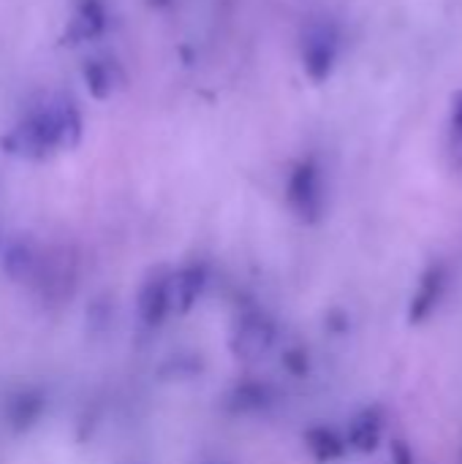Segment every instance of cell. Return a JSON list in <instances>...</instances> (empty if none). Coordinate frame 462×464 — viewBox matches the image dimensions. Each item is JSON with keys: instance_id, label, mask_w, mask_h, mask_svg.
<instances>
[{"instance_id": "6", "label": "cell", "mask_w": 462, "mask_h": 464, "mask_svg": "<svg viewBox=\"0 0 462 464\" xmlns=\"http://www.w3.org/2000/svg\"><path fill=\"white\" fill-rule=\"evenodd\" d=\"M46 411V394L41 389H19L5 402V419L14 432L33 430Z\"/></svg>"}, {"instance_id": "14", "label": "cell", "mask_w": 462, "mask_h": 464, "mask_svg": "<svg viewBox=\"0 0 462 464\" xmlns=\"http://www.w3.org/2000/svg\"><path fill=\"white\" fill-rule=\"evenodd\" d=\"M5 272L14 280H27L38 272V258L27 245H11L5 253Z\"/></svg>"}, {"instance_id": "4", "label": "cell", "mask_w": 462, "mask_h": 464, "mask_svg": "<svg viewBox=\"0 0 462 464\" xmlns=\"http://www.w3.org/2000/svg\"><path fill=\"white\" fill-rule=\"evenodd\" d=\"M275 343V324L264 313H248L240 318L231 334V351L240 359H259Z\"/></svg>"}, {"instance_id": "5", "label": "cell", "mask_w": 462, "mask_h": 464, "mask_svg": "<svg viewBox=\"0 0 462 464\" xmlns=\"http://www.w3.org/2000/svg\"><path fill=\"white\" fill-rule=\"evenodd\" d=\"M207 285V269L204 266H182L172 275H166V294H169V313L185 315L193 310V304L202 299Z\"/></svg>"}, {"instance_id": "9", "label": "cell", "mask_w": 462, "mask_h": 464, "mask_svg": "<svg viewBox=\"0 0 462 464\" xmlns=\"http://www.w3.org/2000/svg\"><path fill=\"white\" fill-rule=\"evenodd\" d=\"M139 315L147 326H158L172 315L169 294H166V275H158L144 283V288L139 294Z\"/></svg>"}, {"instance_id": "10", "label": "cell", "mask_w": 462, "mask_h": 464, "mask_svg": "<svg viewBox=\"0 0 462 464\" xmlns=\"http://www.w3.org/2000/svg\"><path fill=\"white\" fill-rule=\"evenodd\" d=\"M381 435H384L381 413L373 411V408H368L359 416H354V421L349 427V446L357 449V451H362V454H370V451L378 449Z\"/></svg>"}, {"instance_id": "7", "label": "cell", "mask_w": 462, "mask_h": 464, "mask_svg": "<svg viewBox=\"0 0 462 464\" xmlns=\"http://www.w3.org/2000/svg\"><path fill=\"white\" fill-rule=\"evenodd\" d=\"M106 22L109 19H106V8H103L101 0H79L76 3V11H74V19L68 24L71 44L98 38L106 30Z\"/></svg>"}, {"instance_id": "15", "label": "cell", "mask_w": 462, "mask_h": 464, "mask_svg": "<svg viewBox=\"0 0 462 464\" xmlns=\"http://www.w3.org/2000/svg\"><path fill=\"white\" fill-rule=\"evenodd\" d=\"M449 144L455 152L462 155V92L457 95L455 106H452V120H449Z\"/></svg>"}, {"instance_id": "12", "label": "cell", "mask_w": 462, "mask_h": 464, "mask_svg": "<svg viewBox=\"0 0 462 464\" xmlns=\"http://www.w3.org/2000/svg\"><path fill=\"white\" fill-rule=\"evenodd\" d=\"M84 82H87L90 92L103 101L123 82V73H120V65L114 60H90L84 65Z\"/></svg>"}, {"instance_id": "13", "label": "cell", "mask_w": 462, "mask_h": 464, "mask_svg": "<svg viewBox=\"0 0 462 464\" xmlns=\"http://www.w3.org/2000/svg\"><path fill=\"white\" fill-rule=\"evenodd\" d=\"M305 443H308V451L313 454V459L321 464L338 462L346 454V443L329 427H313V430H308Z\"/></svg>"}, {"instance_id": "2", "label": "cell", "mask_w": 462, "mask_h": 464, "mask_svg": "<svg viewBox=\"0 0 462 464\" xmlns=\"http://www.w3.org/2000/svg\"><path fill=\"white\" fill-rule=\"evenodd\" d=\"M286 201L302 223H319L324 215V174L313 158L300 160L286 182Z\"/></svg>"}, {"instance_id": "1", "label": "cell", "mask_w": 462, "mask_h": 464, "mask_svg": "<svg viewBox=\"0 0 462 464\" xmlns=\"http://www.w3.org/2000/svg\"><path fill=\"white\" fill-rule=\"evenodd\" d=\"M82 139V114L68 95L52 92L33 103L3 136L0 147L22 160H46L74 150Z\"/></svg>"}, {"instance_id": "11", "label": "cell", "mask_w": 462, "mask_h": 464, "mask_svg": "<svg viewBox=\"0 0 462 464\" xmlns=\"http://www.w3.org/2000/svg\"><path fill=\"white\" fill-rule=\"evenodd\" d=\"M270 402H272V392H270V386L256 383V381L240 383V386L229 394V411H231V413H237V416L259 413V411H264Z\"/></svg>"}, {"instance_id": "3", "label": "cell", "mask_w": 462, "mask_h": 464, "mask_svg": "<svg viewBox=\"0 0 462 464\" xmlns=\"http://www.w3.org/2000/svg\"><path fill=\"white\" fill-rule=\"evenodd\" d=\"M340 54V33L335 27V22L329 19H316L305 27L302 33V65L305 73L313 82H324L329 79V73L335 71Z\"/></svg>"}, {"instance_id": "8", "label": "cell", "mask_w": 462, "mask_h": 464, "mask_svg": "<svg viewBox=\"0 0 462 464\" xmlns=\"http://www.w3.org/2000/svg\"><path fill=\"white\" fill-rule=\"evenodd\" d=\"M444 285H447V275L441 266H433L430 272H425V277L414 294V302H411V324H422L425 318H430L438 299L444 296Z\"/></svg>"}]
</instances>
